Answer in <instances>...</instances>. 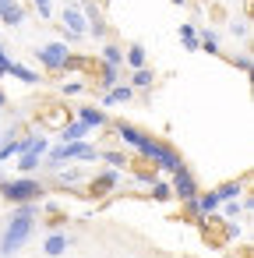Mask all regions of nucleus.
Instances as JSON below:
<instances>
[{
  "label": "nucleus",
  "instance_id": "nucleus-1",
  "mask_svg": "<svg viewBox=\"0 0 254 258\" xmlns=\"http://www.w3.org/2000/svg\"><path fill=\"white\" fill-rule=\"evenodd\" d=\"M110 127H113V138L120 142V145H131L145 163H152L155 170H162V173H177L180 166H187L184 163V156L173 149V145H166V142H159L155 135H148V131H141V127H134V124H127V120H110Z\"/></svg>",
  "mask_w": 254,
  "mask_h": 258
},
{
  "label": "nucleus",
  "instance_id": "nucleus-2",
  "mask_svg": "<svg viewBox=\"0 0 254 258\" xmlns=\"http://www.w3.org/2000/svg\"><path fill=\"white\" fill-rule=\"evenodd\" d=\"M36 216H39V205H15L4 230H0V258H11L25 247V240L36 233Z\"/></svg>",
  "mask_w": 254,
  "mask_h": 258
},
{
  "label": "nucleus",
  "instance_id": "nucleus-3",
  "mask_svg": "<svg viewBox=\"0 0 254 258\" xmlns=\"http://www.w3.org/2000/svg\"><path fill=\"white\" fill-rule=\"evenodd\" d=\"M0 195L11 205H39L46 198V184L39 177H4L0 180Z\"/></svg>",
  "mask_w": 254,
  "mask_h": 258
},
{
  "label": "nucleus",
  "instance_id": "nucleus-4",
  "mask_svg": "<svg viewBox=\"0 0 254 258\" xmlns=\"http://www.w3.org/2000/svg\"><path fill=\"white\" fill-rule=\"evenodd\" d=\"M60 25H64V39L60 43H81V39H89V22H85L81 8H78V0H67V4H64Z\"/></svg>",
  "mask_w": 254,
  "mask_h": 258
},
{
  "label": "nucleus",
  "instance_id": "nucleus-5",
  "mask_svg": "<svg viewBox=\"0 0 254 258\" xmlns=\"http://www.w3.org/2000/svg\"><path fill=\"white\" fill-rule=\"evenodd\" d=\"M32 53H36V60H39L50 75H60V71L67 68V60H71V50H67V43H60V39H57V43H43V46H36Z\"/></svg>",
  "mask_w": 254,
  "mask_h": 258
},
{
  "label": "nucleus",
  "instance_id": "nucleus-6",
  "mask_svg": "<svg viewBox=\"0 0 254 258\" xmlns=\"http://www.w3.org/2000/svg\"><path fill=\"white\" fill-rule=\"evenodd\" d=\"M120 184H124V170H110V166H106V170H99V173L85 184V195H89V198H106V195L117 191Z\"/></svg>",
  "mask_w": 254,
  "mask_h": 258
},
{
  "label": "nucleus",
  "instance_id": "nucleus-7",
  "mask_svg": "<svg viewBox=\"0 0 254 258\" xmlns=\"http://www.w3.org/2000/svg\"><path fill=\"white\" fill-rule=\"evenodd\" d=\"M170 187H173V198L177 202H194L198 198V191H201V184H198V177L191 173V166H180L177 173H173V180H170Z\"/></svg>",
  "mask_w": 254,
  "mask_h": 258
},
{
  "label": "nucleus",
  "instance_id": "nucleus-8",
  "mask_svg": "<svg viewBox=\"0 0 254 258\" xmlns=\"http://www.w3.org/2000/svg\"><path fill=\"white\" fill-rule=\"evenodd\" d=\"M74 120H81L85 127H110V113L103 110V106H78L74 110Z\"/></svg>",
  "mask_w": 254,
  "mask_h": 258
},
{
  "label": "nucleus",
  "instance_id": "nucleus-9",
  "mask_svg": "<svg viewBox=\"0 0 254 258\" xmlns=\"http://www.w3.org/2000/svg\"><path fill=\"white\" fill-rule=\"evenodd\" d=\"M92 135V127H85L81 120H67V124H60V131H57V138H60V145H67V142H85Z\"/></svg>",
  "mask_w": 254,
  "mask_h": 258
},
{
  "label": "nucleus",
  "instance_id": "nucleus-10",
  "mask_svg": "<svg viewBox=\"0 0 254 258\" xmlns=\"http://www.w3.org/2000/svg\"><path fill=\"white\" fill-rule=\"evenodd\" d=\"M74 244V237L71 233H64V230H53L50 237H46V244H43V251L50 254V258H60V254H67V247Z\"/></svg>",
  "mask_w": 254,
  "mask_h": 258
},
{
  "label": "nucleus",
  "instance_id": "nucleus-11",
  "mask_svg": "<svg viewBox=\"0 0 254 258\" xmlns=\"http://www.w3.org/2000/svg\"><path fill=\"white\" fill-rule=\"evenodd\" d=\"M131 99H134V89L127 82H120V85H113L110 92L99 96V106H120V103H131Z\"/></svg>",
  "mask_w": 254,
  "mask_h": 258
},
{
  "label": "nucleus",
  "instance_id": "nucleus-12",
  "mask_svg": "<svg viewBox=\"0 0 254 258\" xmlns=\"http://www.w3.org/2000/svg\"><path fill=\"white\" fill-rule=\"evenodd\" d=\"M198 50H205V53H222L219 32H215L212 25H198Z\"/></svg>",
  "mask_w": 254,
  "mask_h": 258
},
{
  "label": "nucleus",
  "instance_id": "nucleus-13",
  "mask_svg": "<svg viewBox=\"0 0 254 258\" xmlns=\"http://www.w3.org/2000/svg\"><path fill=\"white\" fill-rule=\"evenodd\" d=\"M81 180H85V170H81L78 163H67L64 170H57V184H60V187H67V191H74Z\"/></svg>",
  "mask_w": 254,
  "mask_h": 258
},
{
  "label": "nucleus",
  "instance_id": "nucleus-14",
  "mask_svg": "<svg viewBox=\"0 0 254 258\" xmlns=\"http://www.w3.org/2000/svg\"><path fill=\"white\" fill-rule=\"evenodd\" d=\"M124 64H127L131 71H141V68H148V50H145L141 43H131V46L124 50Z\"/></svg>",
  "mask_w": 254,
  "mask_h": 258
},
{
  "label": "nucleus",
  "instance_id": "nucleus-15",
  "mask_svg": "<svg viewBox=\"0 0 254 258\" xmlns=\"http://www.w3.org/2000/svg\"><path fill=\"white\" fill-rule=\"evenodd\" d=\"M15 159H18V163H15V166H18V177H32V173L43 166V152H22V156H15Z\"/></svg>",
  "mask_w": 254,
  "mask_h": 258
},
{
  "label": "nucleus",
  "instance_id": "nucleus-16",
  "mask_svg": "<svg viewBox=\"0 0 254 258\" xmlns=\"http://www.w3.org/2000/svg\"><path fill=\"white\" fill-rule=\"evenodd\" d=\"M99 64L124 68V46H117V43H103V46H99Z\"/></svg>",
  "mask_w": 254,
  "mask_h": 258
},
{
  "label": "nucleus",
  "instance_id": "nucleus-17",
  "mask_svg": "<svg viewBox=\"0 0 254 258\" xmlns=\"http://www.w3.org/2000/svg\"><path fill=\"white\" fill-rule=\"evenodd\" d=\"M96 75H99L96 82H99V89H103V92H110L113 85H120V68H110V64H99V68H96Z\"/></svg>",
  "mask_w": 254,
  "mask_h": 258
},
{
  "label": "nucleus",
  "instance_id": "nucleus-18",
  "mask_svg": "<svg viewBox=\"0 0 254 258\" xmlns=\"http://www.w3.org/2000/svg\"><path fill=\"white\" fill-rule=\"evenodd\" d=\"M212 191H215L219 205H222V202H236V198L243 195V180H226V184H219V187H212Z\"/></svg>",
  "mask_w": 254,
  "mask_h": 258
},
{
  "label": "nucleus",
  "instance_id": "nucleus-19",
  "mask_svg": "<svg viewBox=\"0 0 254 258\" xmlns=\"http://www.w3.org/2000/svg\"><path fill=\"white\" fill-rule=\"evenodd\" d=\"M8 75H11V78H18V82H25V85H39V82H43V78H39V71H32V68L18 64V60H11Z\"/></svg>",
  "mask_w": 254,
  "mask_h": 258
},
{
  "label": "nucleus",
  "instance_id": "nucleus-20",
  "mask_svg": "<svg viewBox=\"0 0 254 258\" xmlns=\"http://www.w3.org/2000/svg\"><path fill=\"white\" fill-rule=\"evenodd\" d=\"M127 85H131L134 92H145V89H152V85H155V71H152V68H141V71H134V75H131V82H127Z\"/></svg>",
  "mask_w": 254,
  "mask_h": 258
},
{
  "label": "nucleus",
  "instance_id": "nucleus-21",
  "mask_svg": "<svg viewBox=\"0 0 254 258\" xmlns=\"http://www.w3.org/2000/svg\"><path fill=\"white\" fill-rule=\"evenodd\" d=\"M99 159L110 163V170H127V166H131L127 152H117V149H99Z\"/></svg>",
  "mask_w": 254,
  "mask_h": 258
},
{
  "label": "nucleus",
  "instance_id": "nucleus-22",
  "mask_svg": "<svg viewBox=\"0 0 254 258\" xmlns=\"http://www.w3.org/2000/svg\"><path fill=\"white\" fill-rule=\"evenodd\" d=\"M148 195H152V202H173V187H170V180H152L148 184Z\"/></svg>",
  "mask_w": 254,
  "mask_h": 258
},
{
  "label": "nucleus",
  "instance_id": "nucleus-23",
  "mask_svg": "<svg viewBox=\"0 0 254 258\" xmlns=\"http://www.w3.org/2000/svg\"><path fill=\"white\" fill-rule=\"evenodd\" d=\"M22 152V138H15V135H4L0 138V163H8L11 156H18Z\"/></svg>",
  "mask_w": 254,
  "mask_h": 258
},
{
  "label": "nucleus",
  "instance_id": "nucleus-24",
  "mask_svg": "<svg viewBox=\"0 0 254 258\" xmlns=\"http://www.w3.org/2000/svg\"><path fill=\"white\" fill-rule=\"evenodd\" d=\"M180 43H184V50H198V25L194 22H180Z\"/></svg>",
  "mask_w": 254,
  "mask_h": 258
},
{
  "label": "nucleus",
  "instance_id": "nucleus-25",
  "mask_svg": "<svg viewBox=\"0 0 254 258\" xmlns=\"http://www.w3.org/2000/svg\"><path fill=\"white\" fill-rule=\"evenodd\" d=\"M229 36H236V39H247V36H250V25H247V18H233V22H229Z\"/></svg>",
  "mask_w": 254,
  "mask_h": 258
},
{
  "label": "nucleus",
  "instance_id": "nucleus-26",
  "mask_svg": "<svg viewBox=\"0 0 254 258\" xmlns=\"http://www.w3.org/2000/svg\"><path fill=\"white\" fill-rule=\"evenodd\" d=\"M32 8L39 11V18H43V22H50V18H53V0H32Z\"/></svg>",
  "mask_w": 254,
  "mask_h": 258
},
{
  "label": "nucleus",
  "instance_id": "nucleus-27",
  "mask_svg": "<svg viewBox=\"0 0 254 258\" xmlns=\"http://www.w3.org/2000/svg\"><path fill=\"white\" fill-rule=\"evenodd\" d=\"M229 64H233V68H240V71L247 75V71H250V53H247V50H243V53H233V57H229Z\"/></svg>",
  "mask_w": 254,
  "mask_h": 258
},
{
  "label": "nucleus",
  "instance_id": "nucleus-28",
  "mask_svg": "<svg viewBox=\"0 0 254 258\" xmlns=\"http://www.w3.org/2000/svg\"><path fill=\"white\" fill-rule=\"evenodd\" d=\"M60 92H64V96H81V92H89V82H64Z\"/></svg>",
  "mask_w": 254,
  "mask_h": 258
},
{
  "label": "nucleus",
  "instance_id": "nucleus-29",
  "mask_svg": "<svg viewBox=\"0 0 254 258\" xmlns=\"http://www.w3.org/2000/svg\"><path fill=\"white\" fill-rule=\"evenodd\" d=\"M11 60H15V57H11L4 46H0V78H8V68H11Z\"/></svg>",
  "mask_w": 254,
  "mask_h": 258
},
{
  "label": "nucleus",
  "instance_id": "nucleus-30",
  "mask_svg": "<svg viewBox=\"0 0 254 258\" xmlns=\"http://www.w3.org/2000/svg\"><path fill=\"white\" fill-rule=\"evenodd\" d=\"M0 106H8V96H4V89H0Z\"/></svg>",
  "mask_w": 254,
  "mask_h": 258
},
{
  "label": "nucleus",
  "instance_id": "nucleus-31",
  "mask_svg": "<svg viewBox=\"0 0 254 258\" xmlns=\"http://www.w3.org/2000/svg\"><path fill=\"white\" fill-rule=\"evenodd\" d=\"M4 177H8V170H4V163H0V180H4Z\"/></svg>",
  "mask_w": 254,
  "mask_h": 258
},
{
  "label": "nucleus",
  "instance_id": "nucleus-32",
  "mask_svg": "<svg viewBox=\"0 0 254 258\" xmlns=\"http://www.w3.org/2000/svg\"><path fill=\"white\" fill-rule=\"evenodd\" d=\"M173 4H177V8H184V4H187V0H173Z\"/></svg>",
  "mask_w": 254,
  "mask_h": 258
},
{
  "label": "nucleus",
  "instance_id": "nucleus-33",
  "mask_svg": "<svg viewBox=\"0 0 254 258\" xmlns=\"http://www.w3.org/2000/svg\"><path fill=\"white\" fill-rule=\"evenodd\" d=\"M0 138H4V135H0Z\"/></svg>",
  "mask_w": 254,
  "mask_h": 258
}]
</instances>
